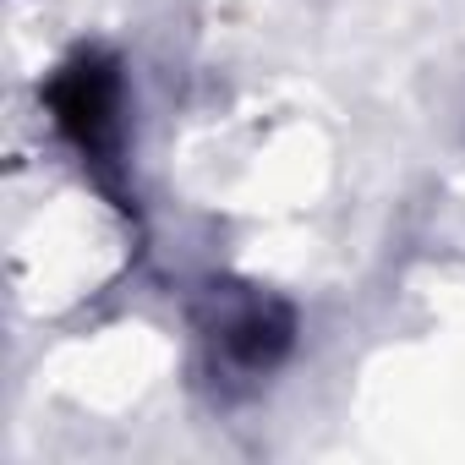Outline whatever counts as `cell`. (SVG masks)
I'll return each mask as SVG.
<instances>
[{
    "label": "cell",
    "instance_id": "obj_1",
    "mask_svg": "<svg viewBox=\"0 0 465 465\" xmlns=\"http://www.w3.org/2000/svg\"><path fill=\"white\" fill-rule=\"evenodd\" d=\"M50 110L61 121V132L77 143V148H104L110 132H115V72L99 61V55H83L72 61L55 83H50Z\"/></svg>",
    "mask_w": 465,
    "mask_h": 465
},
{
    "label": "cell",
    "instance_id": "obj_2",
    "mask_svg": "<svg viewBox=\"0 0 465 465\" xmlns=\"http://www.w3.org/2000/svg\"><path fill=\"white\" fill-rule=\"evenodd\" d=\"M280 345H285V318L269 312V307H252L236 323V334H230V351H236L247 367H269L280 356Z\"/></svg>",
    "mask_w": 465,
    "mask_h": 465
}]
</instances>
